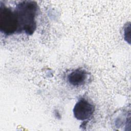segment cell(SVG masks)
Instances as JSON below:
<instances>
[{
  "label": "cell",
  "mask_w": 131,
  "mask_h": 131,
  "mask_svg": "<svg viewBox=\"0 0 131 131\" xmlns=\"http://www.w3.org/2000/svg\"><path fill=\"white\" fill-rule=\"evenodd\" d=\"M18 22V33L32 35L36 30V17L39 7L37 4L32 1H21L15 8Z\"/></svg>",
  "instance_id": "6da1fadb"
},
{
  "label": "cell",
  "mask_w": 131,
  "mask_h": 131,
  "mask_svg": "<svg viewBox=\"0 0 131 131\" xmlns=\"http://www.w3.org/2000/svg\"><path fill=\"white\" fill-rule=\"evenodd\" d=\"M19 26L15 9L0 2V31L6 36L18 33Z\"/></svg>",
  "instance_id": "7a4b0ae2"
},
{
  "label": "cell",
  "mask_w": 131,
  "mask_h": 131,
  "mask_svg": "<svg viewBox=\"0 0 131 131\" xmlns=\"http://www.w3.org/2000/svg\"><path fill=\"white\" fill-rule=\"evenodd\" d=\"M94 111V105L85 98H81L75 104L73 114L76 119L86 121L91 118Z\"/></svg>",
  "instance_id": "3957f363"
},
{
  "label": "cell",
  "mask_w": 131,
  "mask_h": 131,
  "mask_svg": "<svg viewBox=\"0 0 131 131\" xmlns=\"http://www.w3.org/2000/svg\"><path fill=\"white\" fill-rule=\"evenodd\" d=\"M88 77L87 71L82 69H77L71 71L67 76L68 83L74 86H79L83 85Z\"/></svg>",
  "instance_id": "277c9868"
}]
</instances>
